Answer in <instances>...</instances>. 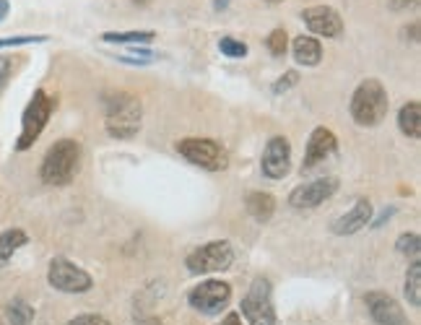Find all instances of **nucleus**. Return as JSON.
Segmentation results:
<instances>
[{"label": "nucleus", "instance_id": "obj_5", "mask_svg": "<svg viewBox=\"0 0 421 325\" xmlns=\"http://www.w3.org/2000/svg\"><path fill=\"white\" fill-rule=\"evenodd\" d=\"M52 97L47 91H34V97L32 101L26 104L24 110V117H21V136H19V143H16V149L24 151L29 146H34V141L42 136V130L47 128L50 123V115H52Z\"/></svg>", "mask_w": 421, "mask_h": 325}, {"label": "nucleus", "instance_id": "obj_13", "mask_svg": "<svg viewBox=\"0 0 421 325\" xmlns=\"http://www.w3.org/2000/svg\"><path fill=\"white\" fill-rule=\"evenodd\" d=\"M364 304H367L372 320L377 325H409V317L403 313V307L390 294H385V291L364 294Z\"/></svg>", "mask_w": 421, "mask_h": 325}, {"label": "nucleus", "instance_id": "obj_25", "mask_svg": "<svg viewBox=\"0 0 421 325\" xmlns=\"http://www.w3.org/2000/svg\"><path fill=\"white\" fill-rule=\"evenodd\" d=\"M268 50L273 55H286V47H289V34H286L284 29H273L271 34H268Z\"/></svg>", "mask_w": 421, "mask_h": 325}, {"label": "nucleus", "instance_id": "obj_26", "mask_svg": "<svg viewBox=\"0 0 421 325\" xmlns=\"http://www.w3.org/2000/svg\"><path fill=\"white\" fill-rule=\"evenodd\" d=\"M37 42H47L42 34H21V37H5L0 39V47H21V45H37Z\"/></svg>", "mask_w": 421, "mask_h": 325}, {"label": "nucleus", "instance_id": "obj_22", "mask_svg": "<svg viewBox=\"0 0 421 325\" xmlns=\"http://www.w3.org/2000/svg\"><path fill=\"white\" fill-rule=\"evenodd\" d=\"M5 317H8L11 325H32V320H34V307L26 304L24 300H13L5 307Z\"/></svg>", "mask_w": 421, "mask_h": 325}, {"label": "nucleus", "instance_id": "obj_19", "mask_svg": "<svg viewBox=\"0 0 421 325\" xmlns=\"http://www.w3.org/2000/svg\"><path fill=\"white\" fill-rule=\"evenodd\" d=\"M29 237H26L24 229H5L3 234H0V265H5V263L13 258V252L19 250V248H24Z\"/></svg>", "mask_w": 421, "mask_h": 325}, {"label": "nucleus", "instance_id": "obj_4", "mask_svg": "<svg viewBox=\"0 0 421 325\" xmlns=\"http://www.w3.org/2000/svg\"><path fill=\"white\" fill-rule=\"evenodd\" d=\"M177 151L190 164H195L206 172H221L229 164L226 149L219 141H210V138H182V141H177Z\"/></svg>", "mask_w": 421, "mask_h": 325}, {"label": "nucleus", "instance_id": "obj_17", "mask_svg": "<svg viewBox=\"0 0 421 325\" xmlns=\"http://www.w3.org/2000/svg\"><path fill=\"white\" fill-rule=\"evenodd\" d=\"M245 206H248V213L255 221H271L273 211H276V198H273L271 193L252 190V193H248Z\"/></svg>", "mask_w": 421, "mask_h": 325}, {"label": "nucleus", "instance_id": "obj_2", "mask_svg": "<svg viewBox=\"0 0 421 325\" xmlns=\"http://www.w3.org/2000/svg\"><path fill=\"white\" fill-rule=\"evenodd\" d=\"M390 99H387V91L377 78H367L361 81L354 97H351V117L354 123L361 128H374L380 125L387 115Z\"/></svg>", "mask_w": 421, "mask_h": 325}, {"label": "nucleus", "instance_id": "obj_21", "mask_svg": "<svg viewBox=\"0 0 421 325\" xmlns=\"http://www.w3.org/2000/svg\"><path fill=\"white\" fill-rule=\"evenodd\" d=\"M403 291H406L409 304L421 307V263L419 261L411 263L409 274H406V287H403Z\"/></svg>", "mask_w": 421, "mask_h": 325}, {"label": "nucleus", "instance_id": "obj_24", "mask_svg": "<svg viewBox=\"0 0 421 325\" xmlns=\"http://www.w3.org/2000/svg\"><path fill=\"white\" fill-rule=\"evenodd\" d=\"M219 50H221L226 58H245V55H248V45H245L242 39L221 37V42H219Z\"/></svg>", "mask_w": 421, "mask_h": 325}, {"label": "nucleus", "instance_id": "obj_6", "mask_svg": "<svg viewBox=\"0 0 421 325\" xmlns=\"http://www.w3.org/2000/svg\"><path fill=\"white\" fill-rule=\"evenodd\" d=\"M185 263L187 271L195 276L219 274V271H226L234 263V248L226 239H213V242H206V245H200L198 250L190 252Z\"/></svg>", "mask_w": 421, "mask_h": 325}, {"label": "nucleus", "instance_id": "obj_20", "mask_svg": "<svg viewBox=\"0 0 421 325\" xmlns=\"http://www.w3.org/2000/svg\"><path fill=\"white\" fill-rule=\"evenodd\" d=\"M156 37V32H151V29H141V32H104L101 39L104 42H112V45H143V42H151V39Z\"/></svg>", "mask_w": 421, "mask_h": 325}, {"label": "nucleus", "instance_id": "obj_16", "mask_svg": "<svg viewBox=\"0 0 421 325\" xmlns=\"http://www.w3.org/2000/svg\"><path fill=\"white\" fill-rule=\"evenodd\" d=\"M291 50H294V60H297L299 65L312 68V65H317L322 60V45L315 37H307V34H302V37L294 39Z\"/></svg>", "mask_w": 421, "mask_h": 325}, {"label": "nucleus", "instance_id": "obj_3", "mask_svg": "<svg viewBox=\"0 0 421 325\" xmlns=\"http://www.w3.org/2000/svg\"><path fill=\"white\" fill-rule=\"evenodd\" d=\"M78 167H81V146L71 138H62L58 143H52L50 151L45 154L39 175L47 185H68L78 172Z\"/></svg>", "mask_w": 421, "mask_h": 325}, {"label": "nucleus", "instance_id": "obj_15", "mask_svg": "<svg viewBox=\"0 0 421 325\" xmlns=\"http://www.w3.org/2000/svg\"><path fill=\"white\" fill-rule=\"evenodd\" d=\"M372 221V203L367 198H359L354 203V208L344 216H338L333 221V234L346 237V234H357Z\"/></svg>", "mask_w": 421, "mask_h": 325}, {"label": "nucleus", "instance_id": "obj_10", "mask_svg": "<svg viewBox=\"0 0 421 325\" xmlns=\"http://www.w3.org/2000/svg\"><path fill=\"white\" fill-rule=\"evenodd\" d=\"M263 175L268 180H284L291 169V143L284 136H273L263 149Z\"/></svg>", "mask_w": 421, "mask_h": 325}, {"label": "nucleus", "instance_id": "obj_14", "mask_svg": "<svg viewBox=\"0 0 421 325\" xmlns=\"http://www.w3.org/2000/svg\"><path fill=\"white\" fill-rule=\"evenodd\" d=\"M338 149V141H335V133L330 128H315L312 130L310 141H307V151H304V162H302V169H312L322 164L325 159H330Z\"/></svg>", "mask_w": 421, "mask_h": 325}, {"label": "nucleus", "instance_id": "obj_29", "mask_svg": "<svg viewBox=\"0 0 421 325\" xmlns=\"http://www.w3.org/2000/svg\"><path fill=\"white\" fill-rule=\"evenodd\" d=\"M11 71H13V60L8 55H3L0 58V88L8 84V78H11Z\"/></svg>", "mask_w": 421, "mask_h": 325}, {"label": "nucleus", "instance_id": "obj_27", "mask_svg": "<svg viewBox=\"0 0 421 325\" xmlns=\"http://www.w3.org/2000/svg\"><path fill=\"white\" fill-rule=\"evenodd\" d=\"M297 81H299L297 71H286V73L273 84V94H284V91H289L291 86H297Z\"/></svg>", "mask_w": 421, "mask_h": 325}, {"label": "nucleus", "instance_id": "obj_34", "mask_svg": "<svg viewBox=\"0 0 421 325\" xmlns=\"http://www.w3.org/2000/svg\"><path fill=\"white\" fill-rule=\"evenodd\" d=\"M226 5H229V0H213V8H216V11H224Z\"/></svg>", "mask_w": 421, "mask_h": 325}, {"label": "nucleus", "instance_id": "obj_31", "mask_svg": "<svg viewBox=\"0 0 421 325\" xmlns=\"http://www.w3.org/2000/svg\"><path fill=\"white\" fill-rule=\"evenodd\" d=\"M221 325H242V317H239L237 313H229V315H226V317L221 320Z\"/></svg>", "mask_w": 421, "mask_h": 325}, {"label": "nucleus", "instance_id": "obj_35", "mask_svg": "<svg viewBox=\"0 0 421 325\" xmlns=\"http://www.w3.org/2000/svg\"><path fill=\"white\" fill-rule=\"evenodd\" d=\"M390 213H393V208H387V211L383 213V216H380V219H377V221H374V226H380V224H385V221H387V216H390Z\"/></svg>", "mask_w": 421, "mask_h": 325}, {"label": "nucleus", "instance_id": "obj_9", "mask_svg": "<svg viewBox=\"0 0 421 325\" xmlns=\"http://www.w3.org/2000/svg\"><path fill=\"white\" fill-rule=\"evenodd\" d=\"M242 315L248 325H276V310L271 304L268 281H255L250 294L242 300Z\"/></svg>", "mask_w": 421, "mask_h": 325}, {"label": "nucleus", "instance_id": "obj_11", "mask_svg": "<svg viewBox=\"0 0 421 325\" xmlns=\"http://www.w3.org/2000/svg\"><path fill=\"white\" fill-rule=\"evenodd\" d=\"M338 190V180L335 177H317L304 185H299L289 193V203L294 208H317L322 200H328Z\"/></svg>", "mask_w": 421, "mask_h": 325}, {"label": "nucleus", "instance_id": "obj_7", "mask_svg": "<svg viewBox=\"0 0 421 325\" xmlns=\"http://www.w3.org/2000/svg\"><path fill=\"white\" fill-rule=\"evenodd\" d=\"M229 300H232V287L226 281H216V278L200 281L198 287H193L187 294V302L203 315H219L229 304Z\"/></svg>", "mask_w": 421, "mask_h": 325}, {"label": "nucleus", "instance_id": "obj_18", "mask_svg": "<svg viewBox=\"0 0 421 325\" xmlns=\"http://www.w3.org/2000/svg\"><path fill=\"white\" fill-rule=\"evenodd\" d=\"M398 128L400 133L409 138H419L421 136V104L416 99L406 101L398 112Z\"/></svg>", "mask_w": 421, "mask_h": 325}, {"label": "nucleus", "instance_id": "obj_8", "mask_svg": "<svg viewBox=\"0 0 421 325\" xmlns=\"http://www.w3.org/2000/svg\"><path fill=\"white\" fill-rule=\"evenodd\" d=\"M50 287L58 289V291H65V294H84L88 289L94 287V278L84 271V268H78L75 263L65 261V258H55L50 263Z\"/></svg>", "mask_w": 421, "mask_h": 325}, {"label": "nucleus", "instance_id": "obj_36", "mask_svg": "<svg viewBox=\"0 0 421 325\" xmlns=\"http://www.w3.org/2000/svg\"><path fill=\"white\" fill-rule=\"evenodd\" d=\"M268 3H281V0H268Z\"/></svg>", "mask_w": 421, "mask_h": 325}, {"label": "nucleus", "instance_id": "obj_33", "mask_svg": "<svg viewBox=\"0 0 421 325\" xmlns=\"http://www.w3.org/2000/svg\"><path fill=\"white\" fill-rule=\"evenodd\" d=\"M136 325H161V320H156V317H138Z\"/></svg>", "mask_w": 421, "mask_h": 325}, {"label": "nucleus", "instance_id": "obj_28", "mask_svg": "<svg viewBox=\"0 0 421 325\" xmlns=\"http://www.w3.org/2000/svg\"><path fill=\"white\" fill-rule=\"evenodd\" d=\"M68 325H112V323L107 317H101V315H78Z\"/></svg>", "mask_w": 421, "mask_h": 325}, {"label": "nucleus", "instance_id": "obj_30", "mask_svg": "<svg viewBox=\"0 0 421 325\" xmlns=\"http://www.w3.org/2000/svg\"><path fill=\"white\" fill-rule=\"evenodd\" d=\"M416 0H390V8L393 11H406V8H411Z\"/></svg>", "mask_w": 421, "mask_h": 325}, {"label": "nucleus", "instance_id": "obj_12", "mask_svg": "<svg viewBox=\"0 0 421 325\" xmlns=\"http://www.w3.org/2000/svg\"><path fill=\"white\" fill-rule=\"evenodd\" d=\"M302 21L317 37L335 39L344 34V19L330 5H312L307 11H302Z\"/></svg>", "mask_w": 421, "mask_h": 325}, {"label": "nucleus", "instance_id": "obj_1", "mask_svg": "<svg viewBox=\"0 0 421 325\" xmlns=\"http://www.w3.org/2000/svg\"><path fill=\"white\" fill-rule=\"evenodd\" d=\"M143 125V104L136 94L117 91L107 99V117L104 128L112 138H133Z\"/></svg>", "mask_w": 421, "mask_h": 325}, {"label": "nucleus", "instance_id": "obj_23", "mask_svg": "<svg viewBox=\"0 0 421 325\" xmlns=\"http://www.w3.org/2000/svg\"><path fill=\"white\" fill-rule=\"evenodd\" d=\"M396 248L400 255H406V258H411V261H419V252H421V239L419 234H413V232H409V234H400L396 242Z\"/></svg>", "mask_w": 421, "mask_h": 325}, {"label": "nucleus", "instance_id": "obj_32", "mask_svg": "<svg viewBox=\"0 0 421 325\" xmlns=\"http://www.w3.org/2000/svg\"><path fill=\"white\" fill-rule=\"evenodd\" d=\"M8 13H11V3L8 0H0V21H5Z\"/></svg>", "mask_w": 421, "mask_h": 325}]
</instances>
